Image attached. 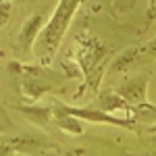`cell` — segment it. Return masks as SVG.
<instances>
[{
	"mask_svg": "<svg viewBox=\"0 0 156 156\" xmlns=\"http://www.w3.org/2000/svg\"><path fill=\"white\" fill-rule=\"evenodd\" d=\"M4 129H6V127H4V123H0V131H4Z\"/></svg>",
	"mask_w": 156,
	"mask_h": 156,
	"instance_id": "cell-8",
	"label": "cell"
},
{
	"mask_svg": "<svg viewBox=\"0 0 156 156\" xmlns=\"http://www.w3.org/2000/svg\"><path fill=\"white\" fill-rule=\"evenodd\" d=\"M100 104L102 106H98V108H102L104 112L112 110V108H129V102L123 96H117V94H104V96L100 98Z\"/></svg>",
	"mask_w": 156,
	"mask_h": 156,
	"instance_id": "cell-4",
	"label": "cell"
},
{
	"mask_svg": "<svg viewBox=\"0 0 156 156\" xmlns=\"http://www.w3.org/2000/svg\"><path fill=\"white\" fill-rule=\"evenodd\" d=\"M56 106H58L62 112H67V115L75 117V119H87V121H92V123H110V125L131 127V125H129V121L117 119V117H112V115L104 112L102 108H69V106H65V104H56Z\"/></svg>",
	"mask_w": 156,
	"mask_h": 156,
	"instance_id": "cell-2",
	"label": "cell"
},
{
	"mask_svg": "<svg viewBox=\"0 0 156 156\" xmlns=\"http://www.w3.org/2000/svg\"><path fill=\"white\" fill-rule=\"evenodd\" d=\"M152 131H156V125H154V127H152Z\"/></svg>",
	"mask_w": 156,
	"mask_h": 156,
	"instance_id": "cell-9",
	"label": "cell"
},
{
	"mask_svg": "<svg viewBox=\"0 0 156 156\" xmlns=\"http://www.w3.org/2000/svg\"><path fill=\"white\" fill-rule=\"evenodd\" d=\"M58 110H60V108H58ZM60 112H62V110H60ZM56 125H58V127H62V129H67V131L81 133V125H79V121L75 119V117H71V115H67V112H62V115L58 117Z\"/></svg>",
	"mask_w": 156,
	"mask_h": 156,
	"instance_id": "cell-5",
	"label": "cell"
},
{
	"mask_svg": "<svg viewBox=\"0 0 156 156\" xmlns=\"http://www.w3.org/2000/svg\"><path fill=\"white\" fill-rule=\"evenodd\" d=\"M40 23H42V15L37 12V15H34V17H31V19L23 25V31H21V42H23L25 48H29V46H31V42H34V40H37Z\"/></svg>",
	"mask_w": 156,
	"mask_h": 156,
	"instance_id": "cell-3",
	"label": "cell"
},
{
	"mask_svg": "<svg viewBox=\"0 0 156 156\" xmlns=\"http://www.w3.org/2000/svg\"><path fill=\"white\" fill-rule=\"evenodd\" d=\"M11 15V2L9 0H0V25L4 23Z\"/></svg>",
	"mask_w": 156,
	"mask_h": 156,
	"instance_id": "cell-6",
	"label": "cell"
},
{
	"mask_svg": "<svg viewBox=\"0 0 156 156\" xmlns=\"http://www.w3.org/2000/svg\"><path fill=\"white\" fill-rule=\"evenodd\" d=\"M79 2H81V0H60L58 2L56 12L52 15L50 23L46 25L42 37H37V42L42 44V48L46 50L48 54L58 48L60 37L65 36V31H67V27H69V21H71V17L75 15Z\"/></svg>",
	"mask_w": 156,
	"mask_h": 156,
	"instance_id": "cell-1",
	"label": "cell"
},
{
	"mask_svg": "<svg viewBox=\"0 0 156 156\" xmlns=\"http://www.w3.org/2000/svg\"><path fill=\"white\" fill-rule=\"evenodd\" d=\"M154 15H156V0L152 2V4H150V15H148V19H152Z\"/></svg>",
	"mask_w": 156,
	"mask_h": 156,
	"instance_id": "cell-7",
	"label": "cell"
}]
</instances>
